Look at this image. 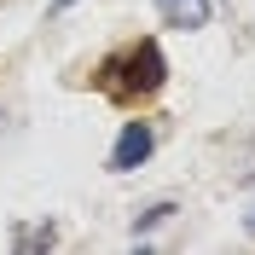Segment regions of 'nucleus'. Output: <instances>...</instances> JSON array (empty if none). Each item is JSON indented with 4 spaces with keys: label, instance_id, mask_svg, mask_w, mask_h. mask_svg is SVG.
<instances>
[{
    "label": "nucleus",
    "instance_id": "nucleus-6",
    "mask_svg": "<svg viewBox=\"0 0 255 255\" xmlns=\"http://www.w3.org/2000/svg\"><path fill=\"white\" fill-rule=\"evenodd\" d=\"M244 232H250V238H255V203H250V215H244Z\"/></svg>",
    "mask_w": 255,
    "mask_h": 255
},
{
    "label": "nucleus",
    "instance_id": "nucleus-7",
    "mask_svg": "<svg viewBox=\"0 0 255 255\" xmlns=\"http://www.w3.org/2000/svg\"><path fill=\"white\" fill-rule=\"evenodd\" d=\"M64 6H76V0H58V6H52V12H64Z\"/></svg>",
    "mask_w": 255,
    "mask_h": 255
},
{
    "label": "nucleus",
    "instance_id": "nucleus-5",
    "mask_svg": "<svg viewBox=\"0 0 255 255\" xmlns=\"http://www.w3.org/2000/svg\"><path fill=\"white\" fill-rule=\"evenodd\" d=\"M168 215H174V203H151L145 215H133V238H139V232H151V226H162Z\"/></svg>",
    "mask_w": 255,
    "mask_h": 255
},
{
    "label": "nucleus",
    "instance_id": "nucleus-3",
    "mask_svg": "<svg viewBox=\"0 0 255 255\" xmlns=\"http://www.w3.org/2000/svg\"><path fill=\"white\" fill-rule=\"evenodd\" d=\"M157 12L168 29H203L209 23V0H157Z\"/></svg>",
    "mask_w": 255,
    "mask_h": 255
},
{
    "label": "nucleus",
    "instance_id": "nucleus-2",
    "mask_svg": "<svg viewBox=\"0 0 255 255\" xmlns=\"http://www.w3.org/2000/svg\"><path fill=\"white\" fill-rule=\"evenodd\" d=\"M151 151H157V128H151V122H122L116 151H111V168H116V174H128V168H139Z\"/></svg>",
    "mask_w": 255,
    "mask_h": 255
},
{
    "label": "nucleus",
    "instance_id": "nucleus-1",
    "mask_svg": "<svg viewBox=\"0 0 255 255\" xmlns=\"http://www.w3.org/2000/svg\"><path fill=\"white\" fill-rule=\"evenodd\" d=\"M99 81L111 99H145L168 81V58H162L157 41H133V47H122L116 58L99 64Z\"/></svg>",
    "mask_w": 255,
    "mask_h": 255
},
{
    "label": "nucleus",
    "instance_id": "nucleus-4",
    "mask_svg": "<svg viewBox=\"0 0 255 255\" xmlns=\"http://www.w3.org/2000/svg\"><path fill=\"white\" fill-rule=\"evenodd\" d=\"M12 244H17V250H52V244H58V226H52V221L47 226H17Z\"/></svg>",
    "mask_w": 255,
    "mask_h": 255
}]
</instances>
